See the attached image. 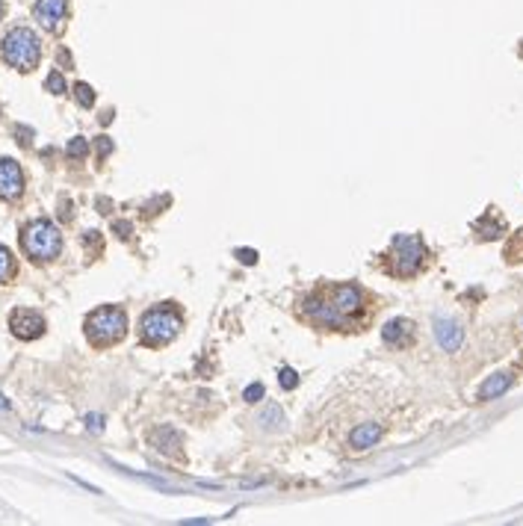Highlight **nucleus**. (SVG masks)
Returning <instances> with one entry per match:
<instances>
[{
  "label": "nucleus",
  "mask_w": 523,
  "mask_h": 526,
  "mask_svg": "<svg viewBox=\"0 0 523 526\" xmlns=\"http://www.w3.org/2000/svg\"><path fill=\"white\" fill-rule=\"evenodd\" d=\"M128 334V314L121 308L104 305L86 317V337L92 346H113Z\"/></svg>",
  "instance_id": "f257e3e1"
},
{
  "label": "nucleus",
  "mask_w": 523,
  "mask_h": 526,
  "mask_svg": "<svg viewBox=\"0 0 523 526\" xmlns=\"http://www.w3.org/2000/svg\"><path fill=\"white\" fill-rule=\"evenodd\" d=\"M181 329H183V320L178 314V308H172V305H160V308L145 310L142 320H139L142 340L148 346H166V343H172L174 337L181 334Z\"/></svg>",
  "instance_id": "f03ea898"
},
{
  "label": "nucleus",
  "mask_w": 523,
  "mask_h": 526,
  "mask_svg": "<svg viewBox=\"0 0 523 526\" xmlns=\"http://www.w3.org/2000/svg\"><path fill=\"white\" fill-rule=\"evenodd\" d=\"M0 54L9 62L12 68L18 71H33L39 66L42 59V45H39V36H36L30 27H15L6 33L3 39V47H0Z\"/></svg>",
  "instance_id": "7ed1b4c3"
},
{
  "label": "nucleus",
  "mask_w": 523,
  "mask_h": 526,
  "mask_svg": "<svg viewBox=\"0 0 523 526\" xmlns=\"http://www.w3.org/2000/svg\"><path fill=\"white\" fill-rule=\"evenodd\" d=\"M21 248L27 252L33 260H54L62 248V234L54 222L47 219H36L30 222L21 234Z\"/></svg>",
  "instance_id": "20e7f679"
},
{
  "label": "nucleus",
  "mask_w": 523,
  "mask_h": 526,
  "mask_svg": "<svg viewBox=\"0 0 523 526\" xmlns=\"http://www.w3.org/2000/svg\"><path fill=\"white\" fill-rule=\"evenodd\" d=\"M423 263V243L417 236H408V234H400L393 240V269L396 275H414Z\"/></svg>",
  "instance_id": "39448f33"
},
{
  "label": "nucleus",
  "mask_w": 523,
  "mask_h": 526,
  "mask_svg": "<svg viewBox=\"0 0 523 526\" xmlns=\"http://www.w3.org/2000/svg\"><path fill=\"white\" fill-rule=\"evenodd\" d=\"M9 329L18 340H36V337L45 334V317L30 308H18V310H12V317H9Z\"/></svg>",
  "instance_id": "423d86ee"
},
{
  "label": "nucleus",
  "mask_w": 523,
  "mask_h": 526,
  "mask_svg": "<svg viewBox=\"0 0 523 526\" xmlns=\"http://www.w3.org/2000/svg\"><path fill=\"white\" fill-rule=\"evenodd\" d=\"M305 314L308 320H314L317 325H328V329H340L349 320L331 305V299H308L305 302Z\"/></svg>",
  "instance_id": "0eeeda50"
},
{
  "label": "nucleus",
  "mask_w": 523,
  "mask_h": 526,
  "mask_svg": "<svg viewBox=\"0 0 523 526\" xmlns=\"http://www.w3.org/2000/svg\"><path fill=\"white\" fill-rule=\"evenodd\" d=\"M331 305L340 310V314L349 320V317H355L361 314V308H364V296H361V290L355 284H338V287H331Z\"/></svg>",
  "instance_id": "6e6552de"
},
{
  "label": "nucleus",
  "mask_w": 523,
  "mask_h": 526,
  "mask_svg": "<svg viewBox=\"0 0 523 526\" xmlns=\"http://www.w3.org/2000/svg\"><path fill=\"white\" fill-rule=\"evenodd\" d=\"M24 193V172L15 160L0 157V198H18Z\"/></svg>",
  "instance_id": "1a4fd4ad"
},
{
  "label": "nucleus",
  "mask_w": 523,
  "mask_h": 526,
  "mask_svg": "<svg viewBox=\"0 0 523 526\" xmlns=\"http://www.w3.org/2000/svg\"><path fill=\"white\" fill-rule=\"evenodd\" d=\"M66 12H68V0H36V21L51 33L62 27Z\"/></svg>",
  "instance_id": "9d476101"
},
{
  "label": "nucleus",
  "mask_w": 523,
  "mask_h": 526,
  "mask_svg": "<svg viewBox=\"0 0 523 526\" xmlns=\"http://www.w3.org/2000/svg\"><path fill=\"white\" fill-rule=\"evenodd\" d=\"M434 340H438V346L444 349V352H458L464 343V329L455 320L438 317L434 320Z\"/></svg>",
  "instance_id": "9b49d317"
},
{
  "label": "nucleus",
  "mask_w": 523,
  "mask_h": 526,
  "mask_svg": "<svg viewBox=\"0 0 523 526\" xmlns=\"http://www.w3.org/2000/svg\"><path fill=\"white\" fill-rule=\"evenodd\" d=\"M381 337H384V343H391V346H408L411 337H414V322L411 320H391L381 329Z\"/></svg>",
  "instance_id": "f8f14e48"
},
{
  "label": "nucleus",
  "mask_w": 523,
  "mask_h": 526,
  "mask_svg": "<svg viewBox=\"0 0 523 526\" xmlns=\"http://www.w3.org/2000/svg\"><path fill=\"white\" fill-rule=\"evenodd\" d=\"M508 387H512V375L508 373H494V375H488L482 384H479V399L482 403H488V399H497V396H503Z\"/></svg>",
  "instance_id": "ddd939ff"
},
{
  "label": "nucleus",
  "mask_w": 523,
  "mask_h": 526,
  "mask_svg": "<svg viewBox=\"0 0 523 526\" xmlns=\"http://www.w3.org/2000/svg\"><path fill=\"white\" fill-rule=\"evenodd\" d=\"M379 437H381L379 423H361L358 429H352V435H349V444H352V449H370Z\"/></svg>",
  "instance_id": "4468645a"
},
{
  "label": "nucleus",
  "mask_w": 523,
  "mask_h": 526,
  "mask_svg": "<svg viewBox=\"0 0 523 526\" xmlns=\"http://www.w3.org/2000/svg\"><path fill=\"white\" fill-rule=\"evenodd\" d=\"M12 275H15V260H12L9 248L0 246V284H6Z\"/></svg>",
  "instance_id": "2eb2a0df"
},
{
  "label": "nucleus",
  "mask_w": 523,
  "mask_h": 526,
  "mask_svg": "<svg viewBox=\"0 0 523 526\" xmlns=\"http://www.w3.org/2000/svg\"><path fill=\"white\" fill-rule=\"evenodd\" d=\"M74 98H77V104L83 110H89L95 104V89H92L89 83H77V86H74Z\"/></svg>",
  "instance_id": "dca6fc26"
},
{
  "label": "nucleus",
  "mask_w": 523,
  "mask_h": 526,
  "mask_svg": "<svg viewBox=\"0 0 523 526\" xmlns=\"http://www.w3.org/2000/svg\"><path fill=\"white\" fill-rule=\"evenodd\" d=\"M66 154H68L71 160H80V157L89 154V142H86L83 136H74V140L68 142V148H66Z\"/></svg>",
  "instance_id": "f3484780"
},
{
  "label": "nucleus",
  "mask_w": 523,
  "mask_h": 526,
  "mask_svg": "<svg viewBox=\"0 0 523 526\" xmlns=\"http://www.w3.org/2000/svg\"><path fill=\"white\" fill-rule=\"evenodd\" d=\"M45 89H47V92H54V95H62V92H66V80H62V74H59V71H51V74H47Z\"/></svg>",
  "instance_id": "a211bd4d"
},
{
  "label": "nucleus",
  "mask_w": 523,
  "mask_h": 526,
  "mask_svg": "<svg viewBox=\"0 0 523 526\" xmlns=\"http://www.w3.org/2000/svg\"><path fill=\"white\" fill-rule=\"evenodd\" d=\"M278 382H281L284 391H293V387L298 384V373H296L293 367H281V373H278Z\"/></svg>",
  "instance_id": "6ab92c4d"
},
{
  "label": "nucleus",
  "mask_w": 523,
  "mask_h": 526,
  "mask_svg": "<svg viewBox=\"0 0 523 526\" xmlns=\"http://www.w3.org/2000/svg\"><path fill=\"white\" fill-rule=\"evenodd\" d=\"M264 393H266V387L260 384V382H255V384H248L245 391H243V399H245V403H260Z\"/></svg>",
  "instance_id": "aec40b11"
},
{
  "label": "nucleus",
  "mask_w": 523,
  "mask_h": 526,
  "mask_svg": "<svg viewBox=\"0 0 523 526\" xmlns=\"http://www.w3.org/2000/svg\"><path fill=\"white\" fill-rule=\"evenodd\" d=\"M236 257H240V263H245V266L257 263V252H252V248H236Z\"/></svg>",
  "instance_id": "412c9836"
},
{
  "label": "nucleus",
  "mask_w": 523,
  "mask_h": 526,
  "mask_svg": "<svg viewBox=\"0 0 523 526\" xmlns=\"http://www.w3.org/2000/svg\"><path fill=\"white\" fill-rule=\"evenodd\" d=\"M269 420H281V411H278V405H272V408L266 411V414L260 417V423H264L266 429H272V426H275V423H269Z\"/></svg>",
  "instance_id": "4be33fe9"
},
{
  "label": "nucleus",
  "mask_w": 523,
  "mask_h": 526,
  "mask_svg": "<svg viewBox=\"0 0 523 526\" xmlns=\"http://www.w3.org/2000/svg\"><path fill=\"white\" fill-rule=\"evenodd\" d=\"M113 151V142H109V136H98V157H107Z\"/></svg>",
  "instance_id": "5701e85b"
},
{
  "label": "nucleus",
  "mask_w": 523,
  "mask_h": 526,
  "mask_svg": "<svg viewBox=\"0 0 523 526\" xmlns=\"http://www.w3.org/2000/svg\"><path fill=\"white\" fill-rule=\"evenodd\" d=\"M86 429H92V432H101V429H104V417H98V414H89V417H86Z\"/></svg>",
  "instance_id": "b1692460"
},
{
  "label": "nucleus",
  "mask_w": 523,
  "mask_h": 526,
  "mask_svg": "<svg viewBox=\"0 0 523 526\" xmlns=\"http://www.w3.org/2000/svg\"><path fill=\"white\" fill-rule=\"evenodd\" d=\"M113 231L121 236V240H128V236H130V222H116V225H113Z\"/></svg>",
  "instance_id": "393cba45"
},
{
  "label": "nucleus",
  "mask_w": 523,
  "mask_h": 526,
  "mask_svg": "<svg viewBox=\"0 0 523 526\" xmlns=\"http://www.w3.org/2000/svg\"><path fill=\"white\" fill-rule=\"evenodd\" d=\"M0 408H9V403H6V399H3V396H0Z\"/></svg>",
  "instance_id": "a878e982"
},
{
  "label": "nucleus",
  "mask_w": 523,
  "mask_h": 526,
  "mask_svg": "<svg viewBox=\"0 0 523 526\" xmlns=\"http://www.w3.org/2000/svg\"><path fill=\"white\" fill-rule=\"evenodd\" d=\"M0 18H3V0H0Z\"/></svg>",
  "instance_id": "bb28decb"
}]
</instances>
